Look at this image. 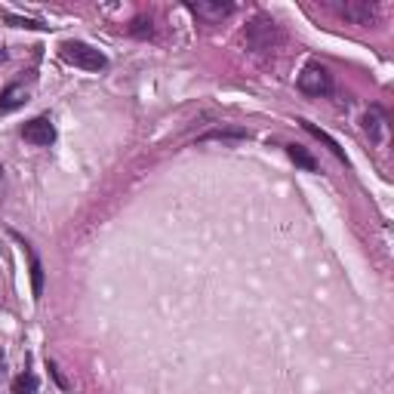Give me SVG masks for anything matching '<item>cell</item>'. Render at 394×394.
Wrapping results in <instances>:
<instances>
[{
  "instance_id": "obj_1",
  "label": "cell",
  "mask_w": 394,
  "mask_h": 394,
  "mask_svg": "<svg viewBox=\"0 0 394 394\" xmlns=\"http://www.w3.org/2000/svg\"><path fill=\"white\" fill-rule=\"evenodd\" d=\"M247 44H250V50L256 53H275L280 44H284V31L271 15L259 13L256 19L247 25Z\"/></svg>"
},
{
  "instance_id": "obj_9",
  "label": "cell",
  "mask_w": 394,
  "mask_h": 394,
  "mask_svg": "<svg viewBox=\"0 0 394 394\" xmlns=\"http://www.w3.org/2000/svg\"><path fill=\"white\" fill-rule=\"evenodd\" d=\"M28 102V90L22 84H10L0 93V114H13L15 108H22Z\"/></svg>"
},
{
  "instance_id": "obj_7",
  "label": "cell",
  "mask_w": 394,
  "mask_h": 394,
  "mask_svg": "<svg viewBox=\"0 0 394 394\" xmlns=\"http://www.w3.org/2000/svg\"><path fill=\"white\" fill-rule=\"evenodd\" d=\"M364 130L369 136V142H376V145H385V139H388V114L379 108V105H373L364 114Z\"/></svg>"
},
{
  "instance_id": "obj_17",
  "label": "cell",
  "mask_w": 394,
  "mask_h": 394,
  "mask_svg": "<svg viewBox=\"0 0 394 394\" xmlns=\"http://www.w3.org/2000/svg\"><path fill=\"white\" fill-rule=\"evenodd\" d=\"M0 179H4V166H0Z\"/></svg>"
},
{
  "instance_id": "obj_13",
  "label": "cell",
  "mask_w": 394,
  "mask_h": 394,
  "mask_svg": "<svg viewBox=\"0 0 394 394\" xmlns=\"http://www.w3.org/2000/svg\"><path fill=\"white\" fill-rule=\"evenodd\" d=\"M40 388V379L34 373H22L13 379V394H37Z\"/></svg>"
},
{
  "instance_id": "obj_15",
  "label": "cell",
  "mask_w": 394,
  "mask_h": 394,
  "mask_svg": "<svg viewBox=\"0 0 394 394\" xmlns=\"http://www.w3.org/2000/svg\"><path fill=\"white\" fill-rule=\"evenodd\" d=\"M0 19L4 22H10V25H15V28H46L44 22H37V19H22V15H13V13H0Z\"/></svg>"
},
{
  "instance_id": "obj_11",
  "label": "cell",
  "mask_w": 394,
  "mask_h": 394,
  "mask_svg": "<svg viewBox=\"0 0 394 394\" xmlns=\"http://www.w3.org/2000/svg\"><path fill=\"white\" fill-rule=\"evenodd\" d=\"M299 124H302V130H305V133H311V136H315V139H320V142H324V145H327V148H329V151H333V155H336V157H339V160H342V164H348V157H345V151H342V145H339V142H336V139H333V136H329V133H324V130H320V126H315V124H311V120H299Z\"/></svg>"
},
{
  "instance_id": "obj_5",
  "label": "cell",
  "mask_w": 394,
  "mask_h": 394,
  "mask_svg": "<svg viewBox=\"0 0 394 394\" xmlns=\"http://www.w3.org/2000/svg\"><path fill=\"white\" fill-rule=\"evenodd\" d=\"M185 6H188L200 22H206V25H216V22L228 19V15L235 13V4H222V0H197V4H185Z\"/></svg>"
},
{
  "instance_id": "obj_6",
  "label": "cell",
  "mask_w": 394,
  "mask_h": 394,
  "mask_svg": "<svg viewBox=\"0 0 394 394\" xmlns=\"http://www.w3.org/2000/svg\"><path fill=\"white\" fill-rule=\"evenodd\" d=\"M22 139L31 145H53L55 142V126L50 117H34L22 126Z\"/></svg>"
},
{
  "instance_id": "obj_4",
  "label": "cell",
  "mask_w": 394,
  "mask_h": 394,
  "mask_svg": "<svg viewBox=\"0 0 394 394\" xmlns=\"http://www.w3.org/2000/svg\"><path fill=\"white\" fill-rule=\"evenodd\" d=\"M333 10L339 13V19L360 28H369L376 22V15H379V6L369 4V0H345V4H333Z\"/></svg>"
},
{
  "instance_id": "obj_8",
  "label": "cell",
  "mask_w": 394,
  "mask_h": 394,
  "mask_svg": "<svg viewBox=\"0 0 394 394\" xmlns=\"http://www.w3.org/2000/svg\"><path fill=\"white\" fill-rule=\"evenodd\" d=\"M13 237L22 244V250H25V256H28V268H31V293H34V299L40 302V296H44V262H40V256L34 253V247L28 244L25 237H19L13 231Z\"/></svg>"
},
{
  "instance_id": "obj_14",
  "label": "cell",
  "mask_w": 394,
  "mask_h": 394,
  "mask_svg": "<svg viewBox=\"0 0 394 394\" xmlns=\"http://www.w3.org/2000/svg\"><path fill=\"white\" fill-rule=\"evenodd\" d=\"M130 34L139 37V40H145V37L155 34V25H151V19H145V15H136L133 25H130Z\"/></svg>"
},
{
  "instance_id": "obj_12",
  "label": "cell",
  "mask_w": 394,
  "mask_h": 394,
  "mask_svg": "<svg viewBox=\"0 0 394 394\" xmlns=\"http://www.w3.org/2000/svg\"><path fill=\"white\" fill-rule=\"evenodd\" d=\"M250 139L247 130H235V126H219V130H210L204 136H197V142H244Z\"/></svg>"
},
{
  "instance_id": "obj_3",
  "label": "cell",
  "mask_w": 394,
  "mask_h": 394,
  "mask_svg": "<svg viewBox=\"0 0 394 394\" xmlns=\"http://www.w3.org/2000/svg\"><path fill=\"white\" fill-rule=\"evenodd\" d=\"M299 90L305 96H329L333 93V74L320 62H308L299 74Z\"/></svg>"
},
{
  "instance_id": "obj_2",
  "label": "cell",
  "mask_w": 394,
  "mask_h": 394,
  "mask_svg": "<svg viewBox=\"0 0 394 394\" xmlns=\"http://www.w3.org/2000/svg\"><path fill=\"white\" fill-rule=\"evenodd\" d=\"M59 55L74 68H84V71H105L108 68V59L105 53H99L96 46L84 44V40H65L62 44Z\"/></svg>"
},
{
  "instance_id": "obj_16",
  "label": "cell",
  "mask_w": 394,
  "mask_h": 394,
  "mask_svg": "<svg viewBox=\"0 0 394 394\" xmlns=\"http://www.w3.org/2000/svg\"><path fill=\"white\" fill-rule=\"evenodd\" d=\"M50 373H53V379H55V382H59V388H68V382H65V379H62V373H59V367H55V364H53V360H50Z\"/></svg>"
},
{
  "instance_id": "obj_10",
  "label": "cell",
  "mask_w": 394,
  "mask_h": 394,
  "mask_svg": "<svg viewBox=\"0 0 394 394\" xmlns=\"http://www.w3.org/2000/svg\"><path fill=\"white\" fill-rule=\"evenodd\" d=\"M287 155H289V160H293L299 170H305V173H317L320 170V164H317V157L311 155L308 148H302V145H296V142H289L287 145Z\"/></svg>"
},
{
  "instance_id": "obj_18",
  "label": "cell",
  "mask_w": 394,
  "mask_h": 394,
  "mask_svg": "<svg viewBox=\"0 0 394 394\" xmlns=\"http://www.w3.org/2000/svg\"><path fill=\"white\" fill-rule=\"evenodd\" d=\"M0 62H4V53H0Z\"/></svg>"
}]
</instances>
